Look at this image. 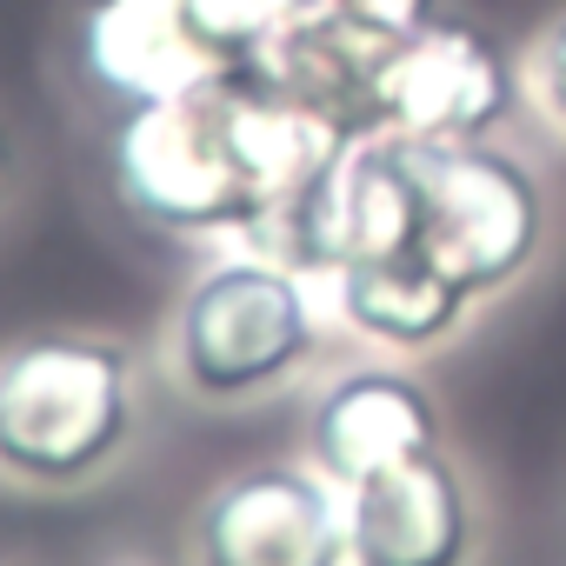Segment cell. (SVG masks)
Segmentation results:
<instances>
[{
    "label": "cell",
    "instance_id": "6da1fadb",
    "mask_svg": "<svg viewBox=\"0 0 566 566\" xmlns=\"http://www.w3.org/2000/svg\"><path fill=\"white\" fill-rule=\"evenodd\" d=\"M347 134L294 107L260 67H213L174 94L134 101L107 167L134 220L167 233H260Z\"/></svg>",
    "mask_w": 566,
    "mask_h": 566
},
{
    "label": "cell",
    "instance_id": "ba28073f",
    "mask_svg": "<svg viewBox=\"0 0 566 566\" xmlns=\"http://www.w3.org/2000/svg\"><path fill=\"white\" fill-rule=\"evenodd\" d=\"M473 500L447 447L374 467L347 486V566H467Z\"/></svg>",
    "mask_w": 566,
    "mask_h": 566
},
{
    "label": "cell",
    "instance_id": "9a60e30c",
    "mask_svg": "<svg viewBox=\"0 0 566 566\" xmlns=\"http://www.w3.org/2000/svg\"><path fill=\"white\" fill-rule=\"evenodd\" d=\"M0 160H8V140H0Z\"/></svg>",
    "mask_w": 566,
    "mask_h": 566
},
{
    "label": "cell",
    "instance_id": "8fae6325",
    "mask_svg": "<svg viewBox=\"0 0 566 566\" xmlns=\"http://www.w3.org/2000/svg\"><path fill=\"white\" fill-rule=\"evenodd\" d=\"M81 67L127 107L213 74L187 34L180 0H87L81 8Z\"/></svg>",
    "mask_w": 566,
    "mask_h": 566
},
{
    "label": "cell",
    "instance_id": "9c48e42d",
    "mask_svg": "<svg viewBox=\"0 0 566 566\" xmlns=\"http://www.w3.org/2000/svg\"><path fill=\"white\" fill-rule=\"evenodd\" d=\"M427 447H440V407L413 374H394V367L340 374L307 413V453L340 493L374 467H394Z\"/></svg>",
    "mask_w": 566,
    "mask_h": 566
},
{
    "label": "cell",
    "instance_id": "5b68a950",
    "mask_svg": "<svg viewBox=\"0 0 566 566\" xmlns=\"http://www.w3.org/2000/svg\"><path fill=\"white\" fill-rule=\"evenodd\" d=\"M413 240H420V187L400 134H360L340 154H327L253 233L266 260L327 280L360 260L400 253Z\"/></svg>",
    "mask_w": 566,
    "mask_h": 566
},
{
    "label": "cell",
    "instance_id": "7a4b0ae2",
    "mask_svg": "<svg viewBox=\"0 0 566 566\" xmlns=\"http://www.w3.org/2000/svg\"><path fill=\"white\" fill-rule=\"evenodd\" d=\"M134 360L101 334H34L0 354V473L81 486L134 440Z\"/></svg>",
    "mask_w": 566,
    "mask_h": 566
},
{
    "label": "cell",
    "instance_id": "30bf717a",
    "mask_svg": "<svg viewBox=\"0 0 566 566\" xmlns=\"http://www.w3.org/2000/svg\"><path fill=\"white\" fill-rule=\"evenodd\" d=\"M334 294H340V314L354 321V334L400 347V354H427V347L453 340L467 327V307H473V294L420 240L334 273Z\"/></svg>",
    "mask_w": 566,
    "mask_h": 566
},
{
    "label": "cell",
    "instance_id": "277c9868",
    "mask_svg": "<svg viewBox=\"0 0 566 566\" xmlns=\"http://www.w3.org/2000/svg\"><path fill=\"white\" fill-rule=\"evenodd\" d=\"M420 187V247L473 301L513 287L546 240L539 180L493 140H407Z\"/></svg>",
    "mask_w": 566,
    "mask_h": 566
},
{
    "label": "cell",
    "instance_id": "52a82bcc",
    "mask_svg": "<svg viewBox=\"0 0 566 566\" xmlns=\"http://www.w3.org/2000/svg\"><path fill=\"white\" fill-rule=\"evenodd\" d=\"M193 566H347V506L321 467H247L200 500Z\"/></svg>",
    "mask_w": 566,
    "mask_h": 566
},
{
    "label": "cell",
    "instance_id": "5bb4252c",
    "mask_svg": "<svg viewBox=\"0 0 566 566\" xmlns=\"http://www.w3.org/2000/svg\"><path fill=\"white\" fill-rule=\"evenodd\" d=\"M533 61H539V94H546V114L566 127V14H559L546 34H539Z\"/></svg>",
    "mask_w": 566,
    "mask_h": 566
},
{
    "label": "cell",
    "instance_id": "7c38bea8",
    "mask_svg": "<svg viewBox=\"0 0 566 566\" xmlns=\"http://www.w3.org/2000/svg\"><path fill=\"white\" fill-rule=\"evenodd\" d=\"M180 8H187V34L207 67H247L294 21H307L314 0H180Z\"/></svg>",
    "mask_w": 566,
    "mask_h": 566
},
{
    "label": "cell",
    "instance_id": "4fadbf2b",
    "mask_svg": "<svg viewBox=\"0 0 566 566\" xmlns=\"http://www.w3.org/2000/svg\"><path fill=\"white\" fill-rule=\"evenodd\" d=\"M314 8L334 14L340 28L367 34V41H400V34H413L440 14V0H314Z\"/></svg>",
    "mask_w": 566,
    "mask_h": 566
},
{
    "label": "cell",
    "instance_id": "8992f818",
    "mask_svg": "<svg viewBox=\"0 0 566 566\" xmlns=\"http://www.w3.org/2000/svg\"><path fill=\"white\" fill-rule=\"evenodd\" d=\"M513 61L506 48L460 21L433 14L427 28L400 34L374 61V134L400 140H493L513 114Z\"/></svg>",
    "mask_w": 566,
    "mask_h": 566
},
{
    "label": "cell",
    "instance_id": "3957f363",
    "mask_svg": "<svg viewBox=\"0 0 566 566\" xmlns=\"http://www.w3.org/2000/svg\"><path fill=\"white\" fill-rule=\"evenodd\" d=\"M314 360V301L294 266L233 253L207 266L174 307V374L187 394L233 407Z\"/></svg>",
    "mask_w": 566,
    "mask_h": 566
}]
</instances>
